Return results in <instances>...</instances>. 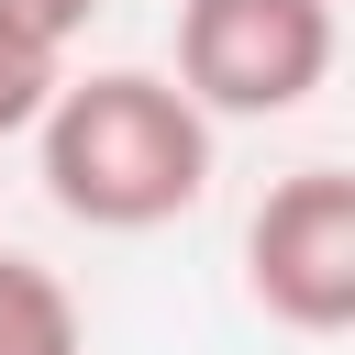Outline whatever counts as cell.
Segmentation results:
<instances>
[{
	"mask_svg": "<svg viewBox=\"0 0 355 355\" xmlns=\"http://www.w3.org/2000/svg\"><path fill=\"white\" fill-rule=\"evenodd\" d=\"M333 55V0H178V100L200 122H288Z\"/></svg>",
	"mask_w": 355,
	"mask_h": 355,
	"instance_id": "cell-2",
	"label": "cell"
},
{
	"mask_svg": "<svg viewBox=\"0 0 355 355\" xmlns=\"http://www.w3.org/2000/svg\"><path fill=\"white\" fill-rule=\"evenodd\" d=\"M244 288L266 322L333 344L355 322V178L344 166H288L255 222H244Z\"/></svg>",
	"mask_w": 355,
	"mask_h": 355,
	"instance_id": "cell-3",
	"label": "cell"
},
{
	"mask_svg": "<svg viewBox=\"0 0 355 355\" xmlns=\"http://www.w3.org/2000/svg\"><path fill=\"white\" fill-rule=\"evenodd\" d=\"M33 166H44V200L67 222H89V233H155V222L200 211V189H211V122L155 67H89V78H67L44 100Z\"/></svg>",
	"mask_w": 355,
	"mask_h": 355,
	"instance_id": "cell-1",
	"label": "cell"
},
{
	"mask_svg": "<svg viewBox=\"0 0 355 355\" xmlns=\"http://www.w3.org/2000/svg\"><path fill=\"white\" fill-rule=\"evenodd\" d=\"M0 355H89V322H78L67 277L44 255H11V244H0Z\"/></svg>",
	"mask_w": 355,
	"mask_h": 355,
	"instance_id": "cell-4",
	"label": "cell"
},
{
	"mask_svg": "<svg viewBox=\"0 0 355 355\" xmlns=\"http://www.w3.org/2000/svg\"><path fill=\"white\" fill-rule=\"evenodd\" d=\"M11 11H22V22H33V33H55V44H78V33H89V11H100V0H11Z\"/></svg>",
	"mask_w": 355,
	"mask_h": 355,
	"instance_id": "cell-6",
	"label": "cell"
},
{
	"mask_svg": "<svg viewBox=\"0 0 355 355\" xmlns=\"http://www.w3.org/2000/svg\"><path fill=\"white\" fill-rule=\"evenodd\" d=\"M67 89V44L55 33H33L11 0H0V144H22L33 122H44V100Z\"/></svg>",
	"mask_w": 355,
	"mask_h": 355,
	"instance_id": "cell-5",
	"label": "cell"
}]
</instances>
